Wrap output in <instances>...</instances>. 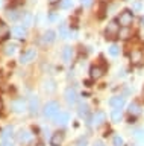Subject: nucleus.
Listing matches in <instances>:
<instances>
[{
	"instance_id": "f257e3e1",
	"label": "nucleus",
	"mask_w": 144,
	"mask_h": 146,
	"mask_svg": "<svg viewBox=\"0 0 144 146\" xmlns=\"http://www.w3.org/2000/svg\"><path fill=\"white\" fill-rule=\"evenodd\" d=\"M59 104L52 100V102H47L46 107H44V116L47 119H55L58 114H59Z\"/></svg>"
},
{
	"instance_id": "f03ea898",
	"label": "nucleus",
	"mask_w": 144,
	"mask_h": 146,
	"mask_svg": "<svg viewBox=\"0 0 144 146\" xmlns=\"http://www.w3.org/2000/svg\"><path fill=\"white\" fill-rule=\"evenodd\" d=\"M132 21H133V14L129 9H124L118 15V25L123 27H129V25H132Z\"/></svg>"
},
{
	"instance_id": "7ed1b4c3",
	"label": "nucleus",
	"mask_w": 144,
	"mask_h": 146,
	"mask_svg": "<svg viewBox=\"0 0 144 146\" xmlns=\"http://www.w3.org/2000/svg\"><path fill=\"white\" fill-rule=\"evenodd\" d=\"M118 25H117V21H111L109 25H108L106 27V32H105V35H106V38L108 40H112V38H115V36H118Z\"/></svg>"
},
{
	"instance_id": "20e7f679",
	"label": "nucleus",
	"mask_w": 144,
	"mask_h": 146,
	"mask_svg": "<svg viewBox=\"0 0 144 146\" xmlns=\"http://www.w3.org/2000/svg\"><path fill=\"white\" fill-rule=\"evenodd\" d=\"M35 56H37V50L35 49H28L26 52H23L20 55V62L21 64H28L30 61H34Z\"/></svg>"
},
{
	"instance_id": "39448f33",
	"label": "nucleus",
	"mask_w": 144,
	"mask_h": 146,
	"mask_svg": "<svg viewBox=\"0 0 144 146\" xmlns=\"http://www.w3.org/2000/svg\"><path fill=\"white\" fill-rule=\"evenodd\" d=\"M12 110H14L15 113H24L26 110H28V102H26L24 99H15L14 102H12Z\"/></svg>"
},
{
	"instance_id": "423d86ee",
	"label": "nucleus",
	"mask_w": 144,
	"mask_h": 146,
	"mask_svg": "<svg viewBox=\"0 0 144 146\" xmlns=\"http://www.w3.org/2000/svg\"><path fill=\"white\" fill-rule=\"evenodd\" d=\"M64 96H65V100H67V104H68V105H74L76 100H78V93H76V90L71 88V87H68V88L65 90Z\"/></svg>"
},
{
	"instance_id": "0eeeda50",
	"label": "nucleus",
	"mask_w": 144,
	"mask_h": 146,
	"mask_svg": "<svg viewBox=\"0 0 144 146\" xmlns=\"http://www.w3.org/2000/svg\"><path fill=\"white\" fill-rule=\"evenodd\" d=\"M28 110L30 111V114H37V113H38V110H39V100H38V98L32 96V98L29 99V102H28Z\"/></svg>"
},
{
	"instance_id": "6e6552de",
	"label": "nucleus",
	"mask_w": 144,
	"mask_h": 146,
	"mask_svg": "<svg viewBox=\"0 0 144 146\" xmlns=\"http://www.w3.org/2000/svg\"><path fill=\"white\" fill-rule=\"evenodd\" d=\"M105 119H106V114L103 111H96L94 116H93V119H91V123L94 126H99V125H102V123L105 122Z\"/></svg>"
},
{
	"instance_id": "1a4fd4ad",
	"label": "nucleus",
	"mask_w": 144,
	"mask_h": 146,
	"mask_svg": "<svg viewBox=\"0 0 144 146\" xmlns=\"http://www.w3.org/2000/svg\"><path fill=\"white\" fill-rule=\"evenodd\" d=\"M126 102V99L123 98V96H114V98L109 99V105L114 108H123V105Z\"/></svg>"
},
{
	"instance_id": "9d476101",
	"label": "nucleus",
	"mask_w": 144,
	"mask_h": 146,
	"mask_svg": "<svg viewBox=\"0 0 144 146\" xmlns=\"http://www.w3.org/2000/svg\"><path fill=\"white\" fill-rule=\"evenodd\" d=\"M62 141H64V132H62V131L55 132V134L52 135V139H50L52 146H61Z\"/></svg>"
},
{
	"instance_id": "9b49d317",
	"label": "nucleus",
	"mask_w": 144,
	"mask_h": 146,
	"mask_svg": "<svg viewBox=\"0 0 144 146\" xmlns=\"http://www.w3.org/2000/svg\"><path fill=\"white\" fill-rule=\"evenodd\" d=\"M130 59H132L133 64H139L143 61V50L141 49H132V52H130Z\"/></svg>"
},
{
	"instance_id": "f8f14e48",
	"label": "nucleus",
	"mask_w": 144,
	"mask_h": 146,
	"mask_svg": "<svg viewBox=\"0 0 144 146\" xmlns=\"http://www.w3.org/2000/svg\"><path fill=\"white\" fill-rule=\"evenodd\" d=\"M103 73H105V66H93L91 68H89V75H91V78H100Z\"/></svg>"
},
{
	"instance_id": "ddd939ff",
	"label": "nucleus",
	"mask_w": 144,
	"mask_h": 146,
	"mask_svg": "<svg viewBox=\"0 0 144 146\" xmlns=\"http://www.w3.org/2000/svg\"><path fill=\"white\" fill-rule=\"evenodd\" d=\"M12 32H14V35L17 36V38H26V35H28V27L26 26H15L14 29H12Z\"/></svg>"
},
{
	"instance_id": "4468645a",
	"label": "nucleus",
	"mask_w": 144,
	"mask_h": 146,
	"mask_svg": "<svg viewBox=\"0 0 144 146\" xmlns=\"http://www.w3.org/2000/svg\"><path fill=\"white\" fill-rule=\"evenodd\" d=\"M17 139H18L20 143L26 145V143H29V141H30V139H32V135H30L28 131H20L18 134H17Z\"/></svg>"
},
{
	"instance_id": "2eb2a0df",
	"label": "nucleus",
	"mask_w": 144,
	"mask_h": 146,
	"mask_svg": "<svg viewBox=\"0 0 144 146\" xmlns=\"http://www.w3.org/2000/svg\"><path fill=\"white\" fill-rule=\"evenodd\" d=\"M68 120H70L68 113H59L55 117V122L58 123V125H67V122H68Z\"/></svg>"
},
{
	"instance_id": "dca6fc26",
	"label": "nucleus",
	"mask_w": 144,
	"mask_h": 146,
	"mask_svg": "<svg viewBox=\"0 0 144 146\" xmlns=\"http://www.w3.org/2000/svg\"><path fill=\"white\" fill-rule=\"evenodd\" d=\"M71 56H73V50H71V47H64V50H62V59H64V62H70L71 61Z\"/></svg>"
},
{
	"instance_id": "f3484780",
	"label": "nucleus",
	"mask_w": 144,
	"mask_h": 146,
	"mask_svg": "<svg viewBox=\"0 0 144 146\" xmlns=\"http://www.w3.org/2000/svg\"><path fill=\"white\" fill-rule=\"evenodd\" d=\"M55 35H56V34H55L53 31H47L46 34H44V36H43V41H44V43H47V44H50V43H53V41H55V38H56Z\"/></svg>"
},
{
	"instance_id": "a211bd4d",
	"label": "nucleus",
	"mask_w": 144,
	"mask_h": 146,
	"mask_svg": "<svg viewBox=\"0 0 144 146\" xmlns=\"http://www.w3.org/2000/svg\"><path fill=\"white\" fill-rule=\"evenodd\" d=\"M139 113H141V107H139L137 102H132L129 105V114H132V116H138Z\"/></svg>"
},
{
	"instance_id": "6ab92c4d",
	"label": "nucleus",
	"mask_w": 144,
	"mask_h": 146,
	"mask_svg": "<svg viewBox=\"0 0 144 146\" xmlns=\"http://www.w3.org/2000/svg\"><path fill=\"white\" fill-rule=\"evenodd\" d=\"M12 132H14V128L12 126H6L5 129L2 131V134H0V137H2V140H8L12 137Z\"/></svg>"
},
{
	"instance_id": "aec40b11",
	"label": "nucleus",
	"mask_w": 144,
	"mask_h": 146,
	"mask_svg": "<svg viewBox=\"0 0 144 146\" xmlns=\"http://www.w3.org/2000/svg\"><path fill=\"white\" fill-rule=\"evenodd\" d=\"M8 35H9V27L3 21H0V38H8Z\"/></svg>"
},
{
	"instance_id": "412c9836",
	"label": "nucleus",
	"mask_w": 144,
	"mask_h": 146,
	"mask_svg": "<svg viewBox=\"0 0 144 146\" xmlns=\"http://www.w3.org/2000/svg\"><path fill=\"white\" fill-rule=\"evenodd\" d=\"M133 137H135V140L138 141L139 145H144V129L141 128V129H137L133 132Z\"/></svg>"
},
{
	"instance_id": "4be33fe9",
	"label": "nucleus",
	"mask_w": 144,
	"mask_h": 146,
	"mask_svg": "<svg viewBox=\"0 0 144 146\" xmlns=\"http://www.w3.org/2000/svg\"><path fill=\"white\" fill-rule=\"evenodd\" d=\"M78 113H79V116H80V117L87 119V117H88V113H89V110H88V105H85V104H80V105H79V110H78Z\"/></svg>"
},
{
	"instance_id": "5701e85b",
	"label": "nucleus",
	"mask_w": 144,
	"mask_h": 146,
	"mask_svg": "<svg viewBox=\"0 0 144 146\" xmlns=\"http://www.w3.org/2000/svg\"><path fill=\"white\" fill-rule=\"evenodd\" d=\"M111 119H112V122H120V119H121V108H114V110H112Z\"/></svg>"
},
{
	"instance_id": "b1692460",
	"label": "nucleus",
	"mask_w": 144,
	"mask_h": 146,
	"mask_svg": "<svg viewBox=\"0 0 144 146\" xmlns=\"http://www.w3.org/2000/svg\"><path fill=\"white\" fill-rule=\"evenodd\" d=\"M32 21H34V17H32V14L30 12H26L24 14V17H23V26H30L32 25Z\"/></svg>"
},
{
	"instance_id": "393cba45",
	"label": "nucleus",
	"mask_w": 144,
	"mask_h": 146,
	"mask_svg": "<svg viewBox=\"0 0 144 146\" xmlns=\"http://www.w3.org/2000/svg\"><path fill=\"white\" fill-rule=\"evenodd\" d=\"M59 35L62 36V38H70V31H68V27H67L65 25L59 26Z\"/></svg>"
},
{
	"instance_id": "a878e982",
	"label": "nucleus",
	"mask_w": 144,
	"mask_h": 146,
	"mask_svg": "<svg viewBox=\"0 0 144 146\" xmlns=\"http://www.w3.org/2000/svg\"><path fill=\"white\" fill-rule=\"evenodd\" d=\"M8 18H9V20H12V21H17L20 18V14L15 11V9H9V11H8Z\"/></svg>"
},
{
	"instance_id": "bb28decb",
	"label": "nucleus",
	"mask_w": 144,
	"mask_h": 146,
	"mask_svg": "<svg viewBox=\"0 0 144 146\" xmlns=\"http://www.w3.org/2000/svg\"><path fill=\"white\" fill-rule=\"evenodd\" d=\"M15 50H17V46H15V44H6L5 53H6V55H14Z\"/></svg>"
},
{
	"instance_id": "cd10ccee",
	"label": "nucleus",
	"mask_w": 144,
	"mask_h": 146,
	"mask_svg": "<svg viewBox=\"0 0 144 146\" xmlns=\"http://www.w3.org/2000/svg\"><path fill=\"white\" fill-rule=\"evenodd\" d=\"M123 145H124V141L120 135H115L114 139H112V146H123Z\"/></svg>"
},
{
	"instance_id": "c85d7f7f",
	"label": "nucleus",
	"mask_w": 144,
	"mask_h": 146,
	"mask_svg": "<svg viewBox=\"0 0 144 146\" xmlns=\"http://www.w3.org/2000/svg\"><path fill=\"white\" fill-rule=\"evenodd\" d=\"M71 5H73V0H61L59 6L62 9H68V8H71Z\"/></svg>"
},
{
	"instance_id": "c756f323",
	"label": "nucleus",
	"mask_w": 144,
	"mask_h": 146,
	"mask_svg": "<svg viewBox=\"0 0 144 146\" xmlns=\"http://www.w3.org/2000/svg\"><path fill=\"white\" fill-rule=\"evenodd\" d=\"M44 88H46L49 93L55 91V82H53V81H47V82H46V87H44Z\"/></svg>"
},
{
	"instance_id": "7c9ffc66",
	"label": "nucleus",
	"mask_w": 144,
	"mask_h": 146,
	"mask_svg": "<svg viewBox=\"0 0 144 146\" xmlns=\"http://www.w3.org/2000/svg\"><path fill=\"white\" fill-rule=\"evenodd\" d=\"M118 52H120V49L117 47L115 44H112L111 47H109V55H111V56H117V55H118Z\"/></svg>"
},
{
	"instance_id": "2f4dec72",
	"label": "nucleus",
	"mask_w": 144,
	"mask_h": 146,
	"mask_svg": "<svg viewBox=\"0 0 144 146\" xmlns=\"http://www.w3.org/2000/svg\"><path fill=\"white\" fill-rule=\"evenodd\" d=\"M118 35H120V38H129V35H130V32H129V29H128V27H124V29L123 31H120L118 32Z\"/></svg>"
},
{
	"instance_id": "473e14b6",
	"label": "nucleus",
	"mask_w": 144,
	"mask_h": 146,
	"mask_svg": "<svg viewBox=\"0 0 144 146\" xmlns=\"http://www.w3.org/2000/svg\"><path fill=\"white\" fill-rule=\"evenodd\" d=\"M76 146H88V139L87 137H80V139L76 141Z\"/></svg>"
},
{
	"instance_id": "72a5a7b5",
	"label": "nucleus",
	"mask_w": 144,
	"mask_h": 146,
	"mask_svg": "<svg viewBox=\"0 0 144 146\" xmlns=\"http://www.w3.org/2000/svg\"><path fill=\"white\" fill-rule=\"evenodd\" d=\"M80 2H82V5H84L85 8H89L93 5V0H80Z\"/></svg>"
},
{
	"instance_id": "f704fd0d",
	"label": "nucleus",
	"mask_w": 144,
	"mask_h": 146,
	"mask_svg": "<svg viewBox=\"0 0 144 146\" xmlns=\"http://www.w3.org/2000/svg\"><path fill=\"white\" fill-rule=\"evenodd\" d=\"M18 5H23V0H12L11 6H12V8H15V6H18Z\"/></svg>"
},
{
	"instance_id": "c9c22d12",
	"label": "nucleus",
	"mask_w": 144,
	"mask_h": 146,
	"mask_svg": "<svg viewBox=\"0 0 144 146\" xmlns=\"http://www.w3.org/2000/svg\"><path fill=\"white\" fill-rule=\"evenodd\" d=\"M0 146H14V145H12L11 140H3L2 143H0Z\"/></svg>"
},
{
	"instance_id": "e433bc0d",
	"label": "nucleus",
	"mask_w": 144,
	"mask_h": 146,
	"mask_svg": "<svg viewBox=\"0 0 144 146\" xmlns=\"http://www.w3.org/2000/svg\"><path fill=\"white\" fill-rule=\"evenodd\" d=\"M49 20H50V21H56V20H58V15H56V14H50Z\"/></svg>"
},
{
	"instance_id": "4c0bfd02",
	"label": "nucleus",
	"mask_w": 144,
	"mask_h": 146,
	"mask_svg": "<svg viewBox=\"0 0 144 146\" xmlns=\"http://www.w3.org/2000/svg\"><path fill=\"white\" fill-rule=\"evenodd\" d=\"M133 8H135V9H139V8H141V5H139V3H135Z\"/></svg>"
},
{
	"instance_id": "58836bf2",
	"label": "nucleus",
	"mask_w": 144,
	"mask_h": 146,
	"mask_svg": "<svg viewBox=\"0 0 144 146\" xmlns=\"http://www.w3.org/2000/svg\"><path fill=\"white\" fill-rule=\"evenodd\" d=\"M94 146H103V143H102V141H97V143L94 145Z\"/></svg>"
},
{
	"instance_id": "ea45409f",
	"label": "nucleus",
	"mask_w": 144,
	"mask_h": 146,
	"mask_svg": "<svg viewBox=\"0 0 144 146\" xmlns=\"http://www.w3.org/2000/svg\"><path fill=\"white\" fill-rule=\"evenodd\" d=\"M2 110H3V102L0 100V111H2Z\"/></svg>"
},
{
	"instance_id": "a19ab883",
	"label": "nucleus",
	"mask_w": 144,
	"mask_h": 146,
	"mask_svg": "<svg viewBox=\"0 0 144 146\" xmlns=\"http://www.w3.org/2000/svg\"><path fill=\"white\" fill-rule=\"evenodd\" d=\"M141 23H143V26H144V17L141 18Z\"/></svg>"
},
{
	"instance_id": "79ce46f5",
	"label": "nucleus",
	"mask_w": 144,
	"mask_h": 146,
	"mask_svg": "<svg viewBox=\"0 0 144 146\" xmlns=\"http://www.w3.org/2000/svg\"><path fill=\"white\" fill-rule=\"evenodd\" d=\"M37 146H44V145H43V143H38V145H37Z\"/></svg>"
}]
</instances>
